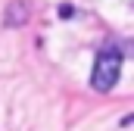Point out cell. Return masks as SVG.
I'll list each match as a JSON object with an SVG mask.
<instances>
[{
  "label": "cell",
  "instance_id": "1",
  "mask_svg": "<svg viewBox=\"0 0 134 131\" xmlns=\"http://www.w3.org/2000/svg\"><path fill=\"white\" fill-rule=\"evenodd\" d=\"M122 75V50L119 47H103L94 59V72H91V88L97 94H109L115 88Z\"/></svg>",
  "mask_w": 134,
  "mask_h": 131
},
{
  "label": "cell",
  "instance_id": "2",
  "mask_svg": "<svg viewBox=\"0 0 134 131\" xmlns=\"http://www.w3.org/2000/svg\"><path fill=\"white\" fill-rule=\"evenodd\" d=\"M28 13H31V3H28V0H13V3L6 6V16H3L6 28H22V25L28 22Z\"/></svg>",
  "mask_w": 134,
  "mask_h": 131
},
{
  "label": "cell",
  "instance_id": "3",
  "mask_svg": "<svg viewBox=\"0 0 134 131\" xmlns=\"http://www.w3.org/2000/svg\"><path fill=\"white\" fill-rule=\"evenodd\" d=\"M72 13H75V9H72V6H59V16H63V19H69V16H72Z\"/></svg>",
  "mask_w": 134,
  "mask_h": 131
}]
</instances>
